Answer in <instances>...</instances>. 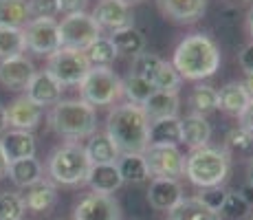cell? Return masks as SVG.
I'll use <instances>...</instances> for the list:
<instances>
[{
	"instance_id": "cell-4",
	"label": "cell",
	"mask_w": 253,
	"mask_h": 220,
	"mask_svg": "<svg viewBox=\"0 0 253 220\" xmlns=\"http://www.w3.org/2000/svg\"><path fill=\"white\" fill-rule=\"evenodd\" d=\"M48 126L69 141L90 139L97 132V112L82 99L57 101L48 112Z\"/></svg>"
},
{
	"instance_id": "cell-31",
	"label": "cell",
	"mask_w": 253,
	"mask_h": 220,
	"mask_svg": "<svg viewBox=\"0 0 253 220\" xmlns=\"http://www.w3.org/2000/svg\"><path fill=\"white\" fill-rule=\"evenodd\" d=\"M154 92V86L152 82L143 80V77L139 75H126L124 80H121V95L128 97V104H134V106H143L145 101L152 97Z\"/></svg>"
},
{
	"instance_id": "cell-43",
	"label": "cell",
	"mask_w": 253,
	"mask_h": 220,
	"mask_svg": "<svg viewBox=\"0 0 253 220\" xmlns=\"http://www.w3.org/2000/svg\"><path fill=\"white\" fill-rule=\"evenodd\" d=\"M88 0H60V11H64L66 16L69 13H80L86 9Z\"/></svg>"
},
{
	"instance_id": "cell-33",
	"label": "cell",
	"mask_w": 253,
	"mask_h": 220,
	"mask_svg": "<svg viewBox=\"0 0 253 220\" xmlns=\"http://www.w3.org/2000/svg\"><path fill=\"white\" fill-rule=\"evenodd\" d=\"M84 53H86V57H88L90 66L110 68L113 66V62L117 60V48L113 46L110 38H106V36H101L99 40H95Z\"/></svg>"
},
{
	"instance_id": "cell-39",
	"label": "cell",
	"mask_w": 253,
	"mask_h": 220,
	"mask_svg": "<svg viewBox=\"0 0 253 220\" xmlns=\"http://www.w3.org/2000/svg\"><path fill=\"white\" fill-rule=\"evenodd\" d=\"M227 148H233L238 152H247V150L253 148V134L249 130H245L242 126H236L227 132Z\"/></svg>"
},
{
	"instance_id": "cell-46",
	"label": "cell",
	"mask_w": 253,
	"mask_h": 220,
	"mask_svg": "<svg viewBox=\"0 0 253 220\" xmlns=\"http://www.w3.org/2000/svg\"><path fill=\"white\" fill-rule=\"evenodd\" d=\"M7 170H9V161H7V156H4V152H2V145H0V178L7 176Z\"/></svg>"
},
{
	"instance_id": "cell-17",
	"label": "cell",
	"mask_w": 253,
	"mask_h": 220,
	"mask_svg": "<svg viewBox=\"0 0 253 220\" xmlns=\"http://www.w3.org/2000/svg\"><path fill=\"white\" fill-rule=\"evenodd\" d=\"M178 148L181 145V117H165L150 121L148 148Z\"/></svg>"
},
{
	"instance_id": "cell-30",
	"label": "cell",
	"mask_w": 253,
	"mask_h": 220,
	"mask_svg": "<svg viewBox=\"0 0 253 220\" xmlns=\"http://www.w3.org/2000/svg\"><path fill=\"white\" fill-rule=\"evenodd\" d=\"M31 20L27 0H0V27L22 29Z\"/></svg>"
},
{
	"instance_id": "cell-5",
	"label": "cell",
	"mask_w": 253,
	"mask_h": 220,
	"mask_svg": "<svg viewBox=\"0 0 253 220\" xmlns=\"http://www.w3.org/2000/svg\"><path fill=\"white\" fill-rule=\"evenodd\" d=\"M90 170V161L86 156L84 145L69 141V143H62L60 148L53 150V154L48 156V165L46 172L51 176L53 183L57 185H82L86 180V174Z\"/></svg>"
},
{
	"instance_id": "cell-1",
	"label": "cell",
	"mask_w": 253,
	"mask_h": 220,
	"mask_svg": "<svg viewBox=\"0 0 253 220\" xmlns=\"http://www.w3.org/2000/svg\"><path fill=\"white\" fill-rule=\"evenodd\" d=\"M148 128L150 119L143 108L128 101L115 106L106 119V136L119 154H143L148 150Z\"/></svg>"
},
{
	"instance_id": "cell-38",
	"label": "cell",
	"mask_w": 253,
	"mask_h": 220,
	"mask_svg": "<svg viewBox=\"0 0 253 220\" xmlns=\"http://www.w3.org/2000/svg\"><path fill=\"white\" fill-rule=\"evenodd\" d=\"M159 64H161V57L154 55V53H150V51H143V53H139V55L132 57V71L130 73L143 77V80H148V82H152Z\"/></svg>"
},
{
	"instance_id": "cell-3",
	"label": "cell",
	"mask_w": 253,
	"mask_h": 220,
	"mask_svg": "<svg viewBox=\"0 0 253 220\" xmlns=\"http://www.w3.org/2000/svg\"><path fill=\"white\" fill-rule=\"evenodd\" d=\"M231 172V156L227 148L205 145V148L192 150L185 156V176L198 189L222 187Z\"/></svg>"
},
{
	"instance_id": "cell-22",
	"label": "cell",
	"mask_w": 253,
	"mask_h": 220,
	"mask_svg": "<svg viewBox=\"0 0 253 220\" xmlns=\"http://www.w3.org/2000/svg\"><path fill=\"white\" fill-rule=\"evenodd\" d=\"M22 200H24V209H27V212L44 214L55 205V200H57L55 185L42 178L40 183H36L33 187H29L27 194H22Z\"/></svg>"
},
{
	"instance_id": "cell-36",
	"label": "cell",
	"mask_w": 253,
	"mask_h": 220,
	"mask_svg": "<svg viewBox=\"0 0 253 220\" xmlns=\"http://www.w3.org/2000/svg\"><path fill=\"white\" fill-rule=\"evenodd\" d=\"M251 212V203L245 198V194L240 192H227V198L222 203L220 212H218V218L225 220H242L247 218Z\"/></svg>"
},
{
	"instance_id": "cell-40",
	"label": "cell",
	"mask_w": 253,
	"mask_h": 220,
	"mask_svg": "<svg viewBox=\"0 0 253 220\" xmlns=\"http://www.w3.org/2000/svg\"><path fill=\"white\" fill-rule=\"evenodd\" d=\"M29 16L33 18H53L60 13V0H27Z\"/></svg>"
},
{
	"instance_id": "cell-29",
	"label": "cell",
	"mask_w": 253,
	"mask_h": 220,
	"mask_svg": "<svg viewBox=\"0 0 253 220\" xmlns=\"http://www.w3.org/2000/svg\"><path fill=\"white\" fill-rule=\"evenodd\" d=\"M110 42H113V46L117 48V55L126 53V55L134 57L145 51V38L137 27H128V29L110 33Z\"/></svg>"
},
{
	"instance_id": "cell-37",
	"label": "cell",
	"mask_w": 253,
	"mask_h": 220,
	"mask_svg": "<svg viewBox=\"0 0 253 220\" xmlns=\"http://www.w3.org/2000/svg\"><path fill=\"white\" fill-rule=\"evenodd\" d=\"M24 200L18 192L0 194V220H22L24 216Z\"/></svg>"
},
{
	"instance_id": "cell-14",
	"label": "cell",
	"mask_w": 253,
	"mask_h": 220,
	"mask_svg": "<svg viewBox=\"0 0 253 220\" xmlns=\"http://www.w3.org/2000/svg\"><path fill=\"white\" fill-rule=\"evenodd\" d=\"M185 198L183 187L174 178H152L148 187V203L157 212H172L178 203Z\"/></svg>"
},
{
	"instance_id": "cell-2",
	"label": "cell",
	"mask_w": 253,
	"mask_h": 220,
	"mask_svg": "<svg viewBox=\"0 0 253 220\" xmlns=\"http://www.w3.org/2000/svg\"><path fill=\"white\" fill-rule=\"evenodd\" d=\"M172 66L178 71L181 80L201 82L216 75L220 66V48L207 33H192L183 38L174 48Z\"/></svg>"
},
{
	"instance_id": "cell-12",
	"label": "cell",
	"mask_w": 253,
	"mask_h": 220,
	"mask_svg": "<svg viewBox=\"0 0 253 220\" xmlns=\"http://www.w3.org/2000/svg\"><path fill=\"white\" fill-rule=\"evenodd\" d=\"M95 18V22L99 24L101 31H121V29L134 27L132 13H130V4H126L124 0H99V4L95 7V11L90 13Z\"/></svg>"
},
{
	"instance_id": "cell-27",
	"label": "cell",
	"mask_w": 253,
	"mask_h": 220,
	"mask_svg": "<svg viewBox=\"0 0 253 220\" xmlns=\"http://www.w3.org/2000/svg\"><path fill=\"white\" fill-rule=\"evenodd\" d=\"M86 156H88L90 165H104V163H117L119 159V152L113 145V141L106 136V132H95V134L88 139V143L84 145Z\"/></svg>"
},
{
	"instance_id": "cell-49",
	"label": "cell",
	"mask_w": 253,
	"mask_h": 220,
	"mask_svg": "<svg viewBox=\"0 0 253 220\" xmlns=\"http://www.w3.org/2000/svg\"><path fill=\"white\" fill-rule=\"evenodd\" d=\"M247 24H249V36L253 38V9L249 11V20H247Z\"/></svg>"
},
{
	"instance_id": "cell-26",
	"label": "cell",
	"mask_w": 253,
	"mask_h": 220,
	"mask_svg": "<svg viewBox=\"0 0 253 220\" xmlns=\"http://www.w3.org/2000/svg\"><path fill=\"white\" fill-rule=\"evenodd\" d=\"M117 170H119L124 183L141 185L152 178L143 154H119V159H117Z\"/></svg>"
},
{
	"instance_id": "cell-48",
	"label": "cell",
	"mask_w": 253,
	"mask_h": 220,
	"mask_svg": "<svg viewBox=\"0 0 253 220\" xmlns=\"http://www.w3.org/2000/svg\"><path fill=\"white\" fill-rule=\"evenodd\" d=\"M247 183L253 187V159L249 161V165H247Z\"/></svg>"
},
{
	"instance_id": "cell-41",
	"label": "cell",
	"mask_w": 253,
	"mask_h": 220,
	"mask_svg": "<svg viewBox=\"0 0 253 220\" xmlns=\"http://www.w3.org/2000/svg\"><path fill=\"white\" fill-rule=\"evenodd\" d=\"M198 198H201L213 214H218L222 207V203H225V198H227V192L222 187H207V189H201Z\"/></svg>"
},
{
	"instance_id": "cell-28",
	"label": "cell",
	"mask_w": 253,
	"mask_h": 220,
	"mask_svg": "<svg viewBox=\"0 0 253 220\" xmlns=\"http://www.w3.org/2000/svg\"><path fill=\"white\" fill-rule=\"evenodd\" d=\"M169 220H220L198 196H185L169 212Z\"/></svg>"
},
{
	"instance_id": "cell-18",
	"label": "cell",
	"mask_w": 253,
	"mask_h": 220,
	"mask_svg": "<svg viewBox=\"0 0 253 220\" xmlns=\"http://www.w3.org/2000/svg\"><path fill=\"white\" fill-rule=\"evenodd\" d=\"M159 7L169 20L178 24H192L205 16L207 0H159Z\"/></svg>"
},
{
	"instance_id": "cell-15",
	"label": "cell",
	"mask_w": 253,
	"mask_h": 220,
	"mask_svg": "<svg viewBox=\"0 0 253 220\" xmlns=\"http://www.w3.org/2000/svg\"><path fill=\"white\" fill-rule=\"evenodd\" d=\"M33 75H36V66L24 55H16L0 62V84L9 90H24Z\"/></svg>"
},
{
	"instance_id": "cell-21",
	"label": "cell",
	"mask_w": 253,
	"mask_h": 220,
	"mask_svg": "<svg viewBox=\"0 0 253 220\" xmlns=\"http://www.w3.org/2000/svg\"><path fill=\"white\" fill-rule=\"evenodd\" d=\"M0 145L9 163L36 156V136L27 130H7L0 139Z\"/></svg>"
},
{
	"instance_id": "cell-32",
	"label": "cell",
	"mask_w": 253,
	"mask_h": 220,
	"mask_svg": "<svg viewBox=\"0 0 253 220\" xmlns=\"http://www.w3.org/2000/svg\"><path fill=\"white\" fill-rule=\"evenodd\" d=\"M189 106L196 115H209L218 108V90L209 84H196L192 88V95H189Z\"/></svg>"
},
{
	"instance_id": "cell-20",
	"label": "cell",
	"mask_w": 253,
	"mask_h": 220,
	"mask_svg": "<svg viewBox=\"0 0 253 220\" xmlns=\"http://www.w3.org/2000/svg\"><path fill=\"white\" fill-rule=\"evenodd\" d=\"M209 139H211V124L203 115L189 112L181 119V143L198 150L209 145Z\"/></svg>"
},
{
	"instance_id": "cell-34",
	"label": "cell",
	"mask_w": 253,
	"mask_h": 220,
	"mask_svg": "<svg viewBox=\"0 0 253 220\" xmlns=\"http://www.w3.org/2000/svg\"><path fill=\"white\" fill-rule=\"evenodd\" d=\"M24 53V36L22 29L0 27V62Z\"/></svg>"
},
{
	"instance_id": "cell-9",
	"label": "cell",
	"mask_w": 253,
	"mask_h": 220,
	"mask_svg": "<svg viewBox=\"0 0 253 220\" xmlns=\"http://www.w3.org/2000/svg\"><path fill=\"white\" fill-rule=\"evenodd\" d=\"M24 51H31L36 55H51L60 48V29L57 20L53 18H31L22 27Z\"/></svg>"
},
{
	"instance_id": "cell-23",
	"label": "cell",
	"mask_w": 253,
	"mask_h": 220,
	"mask_svg": "<svg viewBox=\"0 0 253 220\" xmlns=\"http://www.w3.org/2000/svg\"><path fill=\"white\" fill-rule=\"evenodd\" d=\"M7 176L11 178V183L20 189H29L36 183L42 180V163L33 156V159H20L11 161L7 170Z\"/></svg>"
},
{
	"instance_id": "cell-35",
	"label": "cell",
	"mask_w": 253,
	"mask_h": 220,
	"mask_svg": "<svg viewBox=\"0 0 253 220\" xmlns=\"http://www.w3.org/2000/svg\"><path fill=\"white\" fill-rule=\"evenodd\" d=\"M181 84H183V80H181V75H178L176 68L172 66V62L161 60V64H159L157 73H154V77H152L154 90H161V92H178Z\"/></svg>"
},
{
	"instance_id": "cell-25",
	"label": "cell",
	"mask_w": 253,
	"mask_h": 220,
	"mask_svg": "<svg viewBox=\"0 0 253 220\" xmlns=\"http://www.w3.org/2000/svg\"><path fill=\"white\" fill-rule=\"evenodd\" d=\"M251 104L249 95H247L242 82H227L225 86L218 90V108L229 112V115L240 117Z\"/></svg>"
},
{
	"instance_id": "cell-51",
	"label": "cell",
	"mask_w": 253,
	"mask_h": 220,
	"mask_svg": "<svg viewBox=\"0 0 253 220\" xmlns=\"http://www.w3.org/2000/svg\"><path fill=\"white\" fill-rule=\"evenodd\" d=\"M233 2H247V0H233Z\"/></svg>"
},
{
	"instance_id": "cell-16",
	"label": "cell",
	"mask_w": 253,
	"mask_h": 220,
	"mask_svg": "<svg viewBox=\"0 0 253 220\" xmlns=\"http://www.w3.org/2000/svg\"><path fill=\"white\" fill-rule=\"evenodd\" d=\"M42 110L40 106H36L31 99L27 97H18L11 104L7 106V121L13 130H27L31 132L33 128H38L42 121Z\"/></svg>"
},
{
	"instance_id": "cell-44",
	"label": "cell",
	"mask_w": 253,
	"mask_h": 220,
	"mask_svg": "<svg viewBox=\"0 0 253 220\" xmlns=\"http://www.w3.org/2000/svg\"><path fill=\"white\" fill-rule=\"evenodd\" d=\"M238 119H240V126H242V128L249 130L251 134H253V101H251L249 106H247V110L242 112V115L238 117Z\"/></svg>"
},
{
	"instance_id": "cell-10",
	"label": "cell",
	"mask_w": 253,
	"mask_h": 220,
	"mask_svg": "<svg viewBox=\"0 0 253 220\" xmlns=\"http://www.w3.org/2000/svg\"><path fill=\"white\" fill-rule=\"evenodd\" d=\"M152 178H174L185 176V154L178 148H148L143 152Z\"/></svg>"
},
{
	"instance_id": "cell-7",
	"label": "cell",
	"mask_w": 253,
	"mask_h": 220,
	"mask_svg": "<svg viewBox=\"0 0 253 220\" xmlns=\"http://www.w3.org/2000/svg\"><path fill=\"white\" fill-rule=\"evenodd\" d=\"M57 29H60V48H73V51H86L92 42L104 36L95 18L86 11L69 13L62 18V22H57Z\"/></svg>"
},
{
	"instance_id": "cell-13",
	"label": "cell",
	"mask_w": 253,
	"mask_h": 220,
	"mask_svg": "<svg viewBox=\"0 0 253 220\" xmlns=\"http://www.w3.org/2000/svg\"><path fill=\"white\" fill-rule=\"evenodd\" d=\"M62 90L64 86L57 84L55 77L48 71H36V75L24 88V97L31 99L36 106L44 108V106H55L57 101H62Z\"/></svg>"
},
{
	"instance_id": "cell-19",
	"label": "cell",
	"mask_w": 253,
	"mask_h": 220,
	"mask_svg": "<svg viewBox=\"0 0 253 220\" xmlns=\"http://www.w3.org/2000/svg\"><path fill=\"white\" fill-rule=\"evenodd\" d=\"M84 183L92 189V194L113 196L117 189L124 185V178H121L119 170H117V163H104V165H90Z\"/></svg>"
},
{
	"instance_id": "cell-45",
	"label": "cell",
	"mask_w": 253,
	"mask_h": 220,
	"mask_svg": "<svg viewBox=\"0 0 253 220\" xmlns=\"http://www.w3.org/2000/svg\"><path fill=\"white\" fill-rule=\"evenodd\" d=\"M9 130V121H7V108H4L2 104H0V134H4V132Z\"/></svg>"
},
{
	"instance_id": "cell-47",
	"label": "cell",
	"mask_w": 253,
	"mask_h": 220,
	"mask_svg": "<svg viewBox=\"0 0 253 220\" xmlns=\"http://www.w3.org/2000/svg\"><path fill=\"white\" fill-rule=\"evenodd\" d=\"M242 86H245V90H247V95H249V99L253 101V73H249V75L245 77Z\"/></svg>"
},
{
	"instance_id": "cell-11",
	"label": "cell",
	"mask_w": 253,
	"mask_h": 220,
	"mask_svg": "<svg viewBox=\"0 0 253 220\" xmlns=\"http://www.w3.org/2000/svg\"><path fill=\"white\" fill-rule=\"evenodd\" d=\"M73 220H121V205L108 194H86L75 205Z\"/></svg>"
},
{
	"instance_id": "cell-24",
	"label": "cell",
	"mask_w": 253,
	"mask_h": 220,
	"mask_svg": "<svg viewBox=\"0 0 253 220\" xmlns=\"http://www.w3.org/2000/svg\"><path fill=\"white\" fill-rule=\"evenodd\" d=\"M143 112L150 121L154 119H165V117H178V108H181V99H178V92H161L154 90L152 97L145 101Z\"/></svg>"
},
{
	"instance_id": "cell-42",
	"label": "cell",
	"mask_w": 253,
	"mask_h": 220,
	"mask_svg": "<svg viewBox=\"0 0 253 220\" xmlns=\"http://www.w3.org/2000/svg\"><path fill=\"white\" fill-rule=\"evenodd\" d=\"M238 64H240V68L247 73V75L253 73V42L242 48V53L238 55Z\"/></svg>"
},
{
	"instance_id": "cell-6",
	"label": "cell",
	"mask_w": 253,
	"mask_h": 220,
	"mask_svg": "<svg viewBox=\"0 0 253 220\" xmlns=\"http://www.w3.org/2000/svg\"><path fill=\"white\" fill-rule=\"evenodd\" d=\"M121 97V77L113 68L90 66L86 77L80 84V99L92 108L99 106H113Z\"/></svg>"
},
{
	"instance_id": "cell-50",
	"label": "cell",
	"mask_w": 253,
	"mask_h": 220,
	"mask_svg": "<svg viewBox=\"0 0 253 220\" xmlns=\"http://www.w3.org/2000/svg\"><path fill=\"white\" fill-rule=\"evenodd\" d=\"M126 4H132V2H139V0H124Z\"/></svg>"
},
{
	"instance_id": "cell-8",
	"label": "cell",
	"mask_w": 253,
	"mask_h": 220,
	"mask_svg": "<svg viewBox=\"0 0 253 220\" xmlns=\"http://www.w3.org/2000/svg\"><path fill=\"white\" fill-rule=\"evenodd\" d=\"M60 86H80L86 73L90 71V62L84 51L73 48H57L46 60V68Z\"/></svg>"
}]
</instances>
